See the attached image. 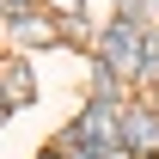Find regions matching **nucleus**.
<instances>
[{"label":"nucleus","mask_w":159,"mask_h":159,"mask_svg":"<svg viewBox=\"0 0 159 159\" xmlns=\"http://www.w3.org/2000/svg\"><path fill=\"white\" fill-rule=\"evenodd\" d=\"M141 6H147V0H141ZM153 6H159V0H153Z\"/></svg>","instance_id":"8"},{"label":"nucleus","mask_w":159,"mask_h":159,"mask_svg":"<svg viewBox=\"0 0 159 159\" xmlns=\"http://www.w3.org/2000/svg\"><path fill=\"white\" fill-rule=\"evenodd\" d=\"M0 92L12 98V110H19V104L31 98V80H25V67H19V61H12V67H0Z\"/></svg>","instance_id":"5"},{"label":"nucleus","mask_w":159,"mask_h":159,"mask_svg":"<svg viewBox=\"0 0 159 159\" xmlns=\"http://www.w3.org/2000/svg\"><path fill=\"white\" fill-rule=\"evenodd\" d=\"M153 141H159V116L153 110H129V116H122V147H129V153L153 147Z\"/></svg>","instance_id":"3"},{"label":"nucleus","mask_w":159,"mask_h":159,"mask_svg":"<svg viewBox=\"0 0 159 159\" xmlns=\"http://www.w3.org/2000/svg\"><path fill=\"white\" fill-rule=\"evenodd\" d=\"M98 61H104L116 80H141V67H147V31H141L135 19H116L110 31H104Z\"/></svg>","instance_id":"1"},{"label":"nucleus","mask_w":159,"mask_h":159,"mask_svg":"<svg viewBox=\"0 0 159 159\" xmlns=\"http://www.w3.org/2000/svg\"><path fill=\"white\" fill-rule=\"evenodd\" d=\"M49 6H55V12H67V19H80V12H86V0H49Z\"/></svg>","instance_id":"6"},{"label":"nucleus","mask_w":159,"mask_h":159,"mask_svg":"<svg viewBox=\"0 0 159 159\" xmlns=\"http://www.w3.org/2000/svg\"><path fill=\"white\" fill-rule=\"evenodd\" d=\"M12 31H19V43H55V37H61L43 12H19V19H12Z\"/></svg>","instance_id":"4"},{"label":"nucleus","mask_w":159,"mask_h":159,"mask_svg":"<svg viewBox=\"0 0 159 159\" xmlns=\"http://www.w3.org/2000/svg\"><path fill=\"white\" fill-rule=\"evenodd\" d=\"M74 129H80V141H86L92 153H116L122 147V110H116V98H92Z\"/></svg>","instance_id":"2"},{"label":"nucleus","mask_w":159,"mask_h":159,"mask_svg":"<svg viewBox=\"0 0 159 159\" xmlns=\"http://www.w3.org/2000/svg\"><path fill=\"white\" fill-rule=\"evenodd\" d=\"M43 159H55V153H43Z\"/></svg>","instance_id":"9"},{"label":"nucleus","mask_w":159,"mask_h":159,"mask_svg":"<svg viewBox=\"0 0 159 159\" xmlns=\"http://www.w3.org/2000/svg\"><path fill=\"white\" fill-rule=\"evenodd\" d=\"M74 159H104V153H92V147H80V153H74Z\"/></svg>","instance_id":"7"}]
</instances>
